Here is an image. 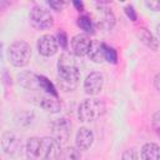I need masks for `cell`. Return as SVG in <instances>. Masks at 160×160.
<instances>
[{
    "instance_id": "cell-1",
    "label": "cell",
    "mask_w": 160,
    "mask_h": 160,
    "mask_svg": "<svg viewBox=\"0 0 160 160\" xmlns=\"http://www.w3.org/2000/svg\"><path fill=\"white\" fill-rule=\"evenodd\" d=\"M80 70L76 60L69 52H62L58 60V82L64 91H72L78 88Z\"/></svg>"
},
{
    "instance_id": "cell-2",
    "label": "cell",
    "mask_w": 160,
    "mask_h": 160,
    "mask_svg": "<svg viewBox=\"0 0 160 160\" xmlns=\"http://www.w3.org/2000/svg\"><path fill=\"white\" fill-rule=\"evenodd\" d=\"M106 111V105L102 100L96 98H88L78 108V118L82 122L95 121Z\"/></svg>"
},
{
    "instance_id": "cell-3",
    "label": "cell",
    "mask_w": 160,
    "mask_h": 160,
    "mask_svg": "<svg viewBox=\"0 0 160 160\" xmlns=\"http://www.w3.org/2000/svg\"><path fill=\"white\" fill-rule=\"evenodd\" d=\"M8 58L11 65H14L15 68H24L30 62L31 48L26 41L18 40L9 46Z\"/></svg>"
},
{
    "instance_id": "cell-4",
    "label": "cell",
    "mask_w": 160,
    "mask_h": 160,
    "mask_svg": "<svg viewBox=\"0 0 160 160\" xmlns=\"http://www.w3.org/2000/svg\"><path fill=\"white\" fill-rule=\"evenodd\" d=\"M29 19H30L31 25L38 30L49 29L54 24V18L50 14V11L40 5L32 6V9L29 12Z\"/></svg>"
},
{
    "instance_id": "cell-5",
    "label": "cell",
    "mask_w": 160,
    "mask_h": 160,
    "mask_svg": "<svg viewBox=\"0 0 160 160\" xmlns=\"http://www.w3.org/2000/svg\"><path fill=\"white\" fill-rule=\"evenodd\" d=\"M61 145L50 136L40 138V160H59Z\"/></svg>"
},
{
    "instance_id": "cell-6",
    "label": "cell",
    "mask_w": 160,
    "mask_h": 160,
    "mask_svg": "<svg viewBox=\"0 0 160 160\" xmlns=\"http://www.w3.org/2000/svg\"><path fill=\"white\" fill-rule=\"evenodd\" d=\"M51 134H52V138L60 145L68 142V140L70 139V135H71V124H70V121L65 118L55 119L51 122Z\"/></svg>"
},
{
    "instance_id": "cell-7",
    "label": "cell",
    "mask_w": 160,
    "mask_h": 160,
    "mask_svg": "<svg viewBox=\"0 0 160 160\" xmlns=\"http://www.w3.org/2000/svg\"><path fill=\"white\" fill-rule=\"evenodd\" d=\"M36 48H38V51H39L40 55L50 58V56H52V55H55L58 52L59 44H58V40H56V38L54 35L44 34L38 39Z\"/></svg>"
},
{
    "instance_id": "cell-8",
    "label": "cell",
    "mask_w": 160,
    "mask_h": 160,
    "mask_svg": "<svg viewBox=\"0 0 160 160\" xmlns=\"http://www.w3.org/2000/svg\"><path fill=\"white\" fill-rule=\"evenodd\" d=\"M1 146L6 154L16 156V155L21 154L22 142H21V139L18 136L16 132L6 131V132H4L2 138H1Z\"/></svg>"
},
{
    "instance_id": "cell-9",
    "label": "cell",
    "mask_w": 160,
    "mask_h": 160,
    "mask_svg": "<svg viewBox=\"0 0 160 160\" xmlns=\"http://www.w3.org/2000/svg\"><path fill=\"white\" fill-rule=\"evenodd\" d=\"M91 46V40L86 34H76L70 40V49L74 56L81 58L88 55Z\"/></svg>"
},
{
    "instance_id": "cell-10",
    "label": "cell",
    "mask_w": 160,
    "mask_h": 160,
    "mask_svg": "<svg viewBox=\"0 0 160 160\" xmlns=\"http://www.w3.org/2000/svg\"><path fill=\"white\" fill-rule=\"evenodd\" d=\"M102 86H104V78L99 71L90 72L84 80V90L90 96H95L100 94Z\"/></svg>"
},
{
    "instance_id": "cell-11",
    "label": "cell",
    "mask_w": 160,
    "mask_h": 160,
    "mask_svg": "<svg viewBox=\"0 0 160 160\" xmlns=\"http://www.w3.org/2000/svg\"><path fill=\"white\" fill-rule=\"evenodd\" d=\"M94 144V132L86 128V126H81L75 136V148H78L80 151L81 150H88Z\"/></svg>"
},
{
    "instance_id": "cell-12",
    "label": "cell",
    "mask_w": 160,
    "mask_h": 160,
    "mask_svg": "<svg viewBox=\"0 0 160 160\" xmlns=\"http://www.w3.org/2000/svg\"><path fill=\"white\" fill-rule=\"evenodd\" d=\"M98 11H99V15H98V19H96V25L100 29L105 30V31L111 30L115 25V21H116L115 15L112 14V11L106 9V8H101V6Z\"/></svg>"
},
{
    "instance_id": "cell-13",
    "label": "cell",
    "mask_w": 160,
    "mask_h": 160,
    "mask_svg": "<svg viewBox=\"0 0 160 160\" xmlns=\"http://www.w3.org/2000/svg\"><path fill=\"white\" fill-rule=\"evenodd\" d=\"M39 106L41 109H44L48 112H59L61 110V102L59 101V99L56 96L45 94L39 98Z\"/></svg>"
},
{
    "instance_id": "cell-14",
    "label": "cell",
    "mask_w": 160,
    "mask_h": 160,
    "mask_svg": "<svg viewBox=\"0 0 160 160\" xmlns=\"http://www.w3.org/2000/svg\"><path fill=\"white\" fill-rule=\"evenodd\" d=\"M19 79V84L28 89V90H39V75L30 72V71H22L18 75Z\"/></svg>"
},
{
    "instance_id": "cell-15",
    "label": "cell",
    "mask_w": 160,
    "mask_h": 160,
    "mask_svg": "<svg viewBox=\"0 0 160 160\" xmlns=\"http://www.w3.org/2000/svg\"><path fill=\"white\" fill-rule=\"evenodd\" d=\"M136 36L139 38V40L145 44L148 48H150L151 50L156 51L158 48H159V44H158V39L151 34L150 30H148L146 28L141 26V28H138L136 29Z\"/></svg>"
},
{
    "instance_id": "cell-16",
    "label": "cell",
    "mask_w": 160,
    "mask_h": 160,
    "mask_svg": "<svg viewBox=\"0 0 160 160\" xmlns=\"http://www.w3.org/2000/svg\"><path fill=\"white\" fill-rule=\"evenodd\" d=\"M25 152L29 160H40V138H30L25 145Z\"/></svg>"
},
{
    "instance_id": "cell-17",
    "label": "cell",
    "mask_w": 160,
    "mask_h": 160,
    "mask_svg": "<svg viewBox=\"0 0 160 160\" xmlns=\"http://www.w3.org/2000/svg\"><path fill=\"white\" fill-rule=\"evenodd\" d=\"M105 45L104 42H100V41H91V46H90V50L88 52V56L91 61L96 62V64H100L104 61V50H105Z\"/></svg>"
},
{
    "instance_id": "cell-18",
    "label": "cell",
    "mask_w": 160,
    "mask_h": 160,
    "mask_svg": "<svg viewBox=\"0 0 160 160\" xmlns=\"http://www.w3.org/2000/svg\"><path fill=\"white\" fill-rule=\"evenodd\" d=\"M141 159L142 160H159L160 159V148L155 142H146L141 148Z\"/></svg>"
},
{
    "instance_id": "cell-19",
    "label": "cell",
    "mask_w": 160,
    "mask_h": 160,
    "mask_svg": "<svg viewBox=\"0 0 160 160\" xmlns=\"http://www.w3.org/2000/svg\"><path fill=\"white\" fill-rule=\"evenodd\" d=\"M78 26H79L81 30H84V31L86 32V35L95 32V24H94V21L91 20V18L88 16V15H81V16L78 19Z\"/></svg>"
},
{
    "instance_id": "cell-20",
    "label": "cell",
    "mask_w": 160,
    "mask_h": 160,
    "mask_svg": "<svg viewBox=\"0 0 160 160\" xmlns=\"http://www.w3.org/2000/svg\"><path fill=\"white\" fill-rule=\"evenodd\" d=\"M60 159L61 160H81V152L75 146H68L64 150H61Z\"/></svg>"
},
{
    "instance_id": "cell-21",
    "label": "cell",
    "mask_w": 160,
    "mask_h": 160,
    "mask_svg": "<svg viewBox=\"0 0 160 160\" xmlns=\"http://www.w3.org/2000/svg\"><path fill=\"white\" fill-rule=\"evenodd\" d=\"M39 86L41 90H44L46 94L49 95H52V96H56L58 98V91H56V88L54 86V84L48 79L45 78L44 75H39Z\"/></svg>"
},
{
    "instance_id": "cell-22",
    "label": "cell",
    "mask_w": 160,
    "mask_h": 160,
    "mask_svg": "<svg viewBox=\"0 0 160 160\" xmlns=\"http://www.w3.org/2000/svg\"><path fill=\"white\" fill-rule=\"evenodd\" d=\"M104 60H106L108 62L111 64H116L118 62V52L114 48L105 45V50H104Z\"/></svg>"
},
{
    "instance_id": "cell-23",
    "label": "cell",
    "mask_w": 160,
    "mask_h": 160,
    "mask_svg": "<svg viewBox=\"0 0 160 160\" xmlns=\"http://www.w3.org/2000/svg\"><path fill=\"white\" fill-rule=\"evenodd\" d=\"M55 38H56V40H58V44H59L64 50H66V49H68V46H69V40H68L66 32H65V31H62V30H60Z\"/></svg>"
},
{
    "instance_id": "cell-24",
    "label": "cell",
    "mask_w": 160,
    "mask_h": 160,
    "mask_svg": "<svg viewBox=\"0 0 160 160\" xmlns=\"http://www.w3.org/2000/svg\"><path fill=\"white\" fill-rule=\"evenodd\" d=\"M121 160H139V155L138 151L135 149H126L122 152Z\"/></svg>"
},
{
    "instance_id": "cell-25",
    "label": "cell",
    "mask_w": 160,
    "mask_h": 160,
    "mask_svg": "<svg viewBox=\"0 0 160 160\" xmlns=\"http://www.w3.org/2000/svg\"><path fill=\"white\" fill-rule=\"evenodd\" d=\"M124 11H125L126 16H128L131 21H136V19H138V14H136V11H135V9H134L132 5H126V6L124 8Z\"/></svg>"
},
{
    "instance_id": "cell-26",
    "label": "cell",
    "mask_w": 160,
    "mask_h": 160,
    "mask_svg": "<svg viewBox=\"0 0 160 160\" xmlns=\"http://www.w3.org/2000/svg\"><path fill=\"white\" fill-rule=\"evenodd\" d=\"M151 124H152V128L154 130L159 134V129H160V112L159 111H155L152 114V118H151Z\"/></svg>"
},
{
    "instance_id": "cell-27",
    "label": "cell",
    "mask_w": 160,
    "mask_h": 160,
    "mask_svg": "<svg viewBox=\"0 0 160 160\" xmlns=\"http://www.w3.org/2000/svg\"><path fill=\"white\" fill-rule=\"evenodd\" d=\"M64 5H65V2L64 1H60V0H51V1H49V6L52 10H55V11H61L62 8H64Z\"/></svg>"
},
{
    "instance_id": "cell-28",
    "label": "cell",
    "mask_w": 160,
    "mask_h": 160,
    "mask_svg": "<svg viewBox=\"0 0 160 160\" xmlns=\"http://www.w3.org/2000/svg\"><path fill=\"white\" fill-rule=\"evenodd\" d=\"M145 5L152 11H159L160 10V2L159 1H146Z\"/></svg>"
},
{
    "instance_id": "cell-29",
    "label": "cell",
    "mask_w": 160,
    "mask_h": 160,
    "mask_svg": "<svg viewBox=\"0 0 160 160\" xmlns=\"http://www.w3.org/2000/svg\"><path fill=\"white\" fill-rule=\"evenodd\" d=\"M72 5L76 8V10H79V11H82L84 10V4L81 2V1H72Z\"/></svg>"
},
{
    "instance_id": "cell-30",
    "label": "cell",
    "mask_w": 160,
    "mask_h": 160,
    "mask_svg": "<svg viewBox=\"0 0 160 160\" xmlns=\"http://www.w3.org/2000/svg\"><path fill=\"white\" fill-rule=\"evenodd\" d=\"M159 79H160V75H159V74H156V75H155V78H154V86H155V89H156V90H159V89H160V86H159V81H160V80H159Z\"/></svg>"
}]
</instances>
